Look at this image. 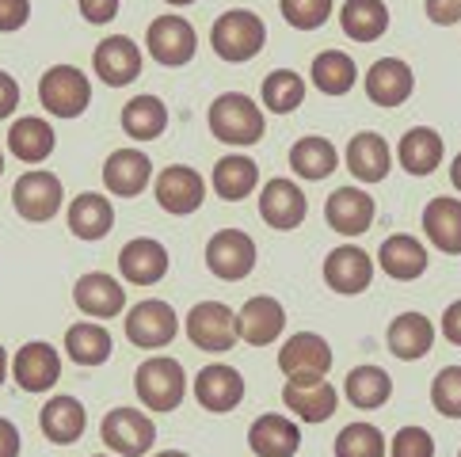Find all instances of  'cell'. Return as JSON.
I'll return each instance as SVG.
<instances>
[{
	"mask_svg": "<svg viewBox=\"0 0 461 457\" xmlns=\"http://www.w3.org/2000/svg\"><path fill=\"white\" fill-rule=\"evenodd\" d=\"M263 42H267V27H263V20L249 8H229L225 15H218V23L210 31L213 54L229 65L252 61L263 50Z\"/></svg>",
	"mask_w": 461,
	"mask_h": 457,
	"instance_id": "obj_1",
	"label": "cell"
},
{
	"mask_svg": "<svg viewBox=\"0 0 461 457\" xmlns=\"http://www.w3.org/2000/svg\"><path fill=\"white\" fill-rule=\"evenodd\" d=\"M210 130L225 145H256L263 141L267 122H263V111L252 103V95L225 92L210 103Z\"/></svg>",
	"mask_w": 461,
	"mask_h": 457,
	"instance_id": "obj_2",
	"label": "cell"
},
{
	"mask_svg": "<svg viewBox=\"0 0 461 457\" xmlns=\"http://www.w3.org/2000/svg\"><path fill=\"white\" fill-rule=\"evenodd\" d=\"M134 389H138V400L149 408V412H176L179 400L187 393V378H184V366L168 354H157V358H145L134 373Z\"/></svg>",
	"mask_w": 461,
	"mask_h": 457,
	"instance_id": "obj_3",
	"label": "cell"
},
{
	"mask_svg": "<svg viewBox=\"0 0 461 457\" xmlns=\"http://www.w3.org/2000/svg\"><path fill=\"white\" fill-rule=\"evenodd\" d=\"M39 103L54 119H80L92 103V80L77 65H54L39 80Z\"/></svg>",
	"mask_w": 461,
	"mask_h": 457,
	"instance_id": "obj_4",
	"label": "cell"
},
{
	"mask_svg": "<svg viewBox=\"0 0 461 457\" xmlns=\"http://www.w3.org/2000/svg\"><path fill=\"white\" fill-rule=\"evenodd\" d=\"M65 202V191H61V179L54 172L46 168H35V172H23L20 179H15L12 187V206L15 214H20L23 221H50L58 210Z\"/></svg>",
	"mask_w": 461,
	"mask_h": 457,
	"instance_id": "obj_5",
	"label": "cell"
},
{
	"mask_svg": "<svg viewBox=\"0 0 461 457\" xmlns=\"http://www.w3.org/2000/svg\"><path fill=\"white\" fill-rule=\"evenodd\" d=\"M206 267L221 282L249 279L256 267V240L249 233H240V228H218L206 244Z\"/></svg>",
	"mask_w": 461,
	"mask_h": 457,
	"instance_id": "obj_6",
	"label": "cell"
},
{
	"mask_svg": "<svg viewBox=\"0 0 461 457\" xmlns=\"http://www.w3.org/2000/svg\"><path fill=\"white\" fill-rule=\"evenodd\" d=\"M187 339L199 351H210V354L233 351V343L240 339L237 336V313L221 301H199L187 313Z\"/></svg>",
	"mask_w": 461,
	"mask_h": 457,
	"instance_id": "obj_7",
	"label": "cell"
},
{
	"mask_svg": "<svg viewBox=\"0 0 461 457\" xmlns=\"http://www.w3.org/2000/svg\"><path fill=\"white\" fill-rule=\"evenodd\" d=\"M145 46H149L157 65L179 69V65H187L194 58V50H199V35H194V27L184 15H157L149 31H145Z\"/></svg>",
	"mask_w": 461,
	"mask_h": 457,
	"instance_id": "obj_8",
	"label": "cell"
},
{
	"mask_svg": "<svg viewBox=\"0 0 461 457\" xmlns=\"http://www.w3.org/2000/svg\"><path fill=\"white\" fill-rule=\"evenodd\" d=\"M126 339L134 343V347H145V351H157V347H168L179 332V317L168 301H138L134 309L126 313Z\"/></svg>",
	"mask_w": 461,
	"mask_h": 457,
	"instance_id": "obj_9",
	"label": "cell"
},
{
	"mask_svg": "<svg viewBox=\"0 0 461 457\" xmlns=\"http://www.w3.org/2000/svg\"><path fill=\"white\" fill-rule=\"evenodd\" d=\"M104 443L107 450L122 453V457H145L149 446L157 443V423L138 412V408H114V412L104 416Z\"/></svg>",
	"mask_w": 461,
	"mask_h": 457,
	"instance_id": "obj_10",
	"label": "cell"
},
{
	"mask_svg": "<svg viewBox=\"0 0 461 457\" xmlns=\"http://www.w3.org/2000/svg\"><path fill=\"white\" fill-rule=\"evenodd\" d=\"M12 378H15V385H20L23 393H46V389H54L58 378H61L58 347L54 343H46V339L23 343L20 354H15V363H12Z\"/></svg>",
	"mask_w": 461,
	"mask_h": 457,
	"instance_id": "obj_11",
	"label": "cell"
},
{
	"mask_svg": "<svg viewBox=\"0 0 461 457\" xmlns=\"http://www.w3.org/2000/svg\"><path fill=\"white\" fill-rule=\"evenodd\" d=\"M203 199H206V184H203V175L194 168L172 165V168H164L157 175V206L164 210V214L187 218V214H194V210L203 206Z\"/></svg>",
	"mask_w": 461,
	"mask_h": 457,
	"instance_id": "obj_12",
	"label": "cell"
},
{
	"mask_svg": "<svg viewBox=\"0 0 461 457\" xmlns=\"http://www.w3.org/2000/svg\"><path fill=\"white\" fill-rule=\"evenodd\" d=\"M278 366H283L286 378H324L332 370V347L317 332H298L283 343Z\"/></svg>",
	"mask_w": 461,
	"mask_h": 457,
	"instance_id": "obj_13",
	"label": "cell"
},
{
	"mask_svg": "<svg viewBox=\"0 0 461 457\" xmlns=\"http://www.w3.org/2000/svg\"><path fill=\"white\" fill-rule=\"evenodd\" d=\"M92 65H95V76H100L107 88H126L141 76V50L134 46V39L111 35L95 46Z\"/></svg>",
	"mask_w": 461,
	"mask_h": 457,
	"instance_id": "obj_14",
	"label": "cell"
},
{
	"mask_svg": "<svg viewBox=\"0 0 461 457\" xmlns=\"http://www.w3.org/2000/svg\"><path fill=\"white\" fill-rule=\"evenodd\" d=\"M309 214L305 206V194L302 187L294 184V179H271V184H263V194H259V218L267 221L271 228L278 233H290V228H298Z\"/></svg>",
	"mask_w": 461,
	"mask_h": 457,
	"instance_id": "obj_15",
	"label": "cell"
},
{
	"mask_svg": "<svg viewBox=\"0 0 461 457\" xmlns=\"http://www.w3.org/2000/svg\"><path fill=\"white\" fill-rule=\"evenodd\" d=\"M194 400L213 416L233 412V408L244 400V378L233 366L210 363V366L199 370V378H194Z\"/></svg>",
	"mask_w": 461,
	"mask_h": 457,
	"instance_id": "obj_16",
	"label": "cell"
},
{
	"mask_svg": "<svg viewBox=\"0 0 461 457\" xmlns=\"http://www.w3.org/2000/svg\"><path fill=\"white\" fill-rule=\"evenodd\" d=\"M119 271H122V279L134 286H157L164 274H168V248L153 237L126 240L119 252Z\"/></svg>",
	"mask_w": 461,
	"mask_h": 457,
	"instance_id": "obj_17",
	"label": "cell"
},
{
	"mask_svg": "<svg viewBox=\"0 0 461 457\" xmlns=\"http://www.w3.org/2000/svg\"><path fill=\"white\" fill-rule=\"evenodd\" d=\"M73 301L85 317L95 320H111L126 309V290L119 279H111L104 271H92V274H80L77 286H73Z\"/></svg>",
	"mask_w": 461,
	"mask_h": 457,
	"instance_id": "obj_18",
	"label": "cell"
},
{
	"mask_svg": "<svg viewBox=\"0 0 461 457\" xmlns=\"http://www.w3.org/2000/svg\"><path fill=\"white\" fill-rule=\"evenodd\" d=\"M283 404L290 412H298L305 423H324V419H332L339 393H336V385L324 378H290L283 385Z\"/></svg>",
	"mask_w": 461,
	"mask_h": 457,
	"instance_id": "obj_19",
	"label": "cell"
},
{
	"mask_svg": "<svg viewBox=\"0 0 461 457\" xmlns=\"http://www.w3.org/2000/svg\"><path fill=\"white\" fill-rule=\"evenodd\" d=\"M283 328H286V309L275 298H267V293L249 298L244 309L237 313V336L249 343V347H267V343L278 339Z\"/></svg>",
	"mask_w": 461,
	"mask_h": 457,
	"instance_id": "obj_20",
	"label": "cell"
},
{
	"mask_svg": "<svg viewBox=\"0 0 461 457\" xmlns=\"http://www.w3.org/2000/svg\"><path fill=\"white\" fill-rule=\"evenodd\" d=\"M153 179V160L145 157L141 149H114L104 160V187L119 199H134L149 187Z\"/></svg>",
	"mask_w": 461,
	"mask_h": 457,
	"instance_id": "obj_21",
	"label": "cell"
},
{
	"mask_svg": "<svg viewBox=\"0 0 461 457\" xmlns=\"http://www.w3.org/2000/svg\"><path fill=\"white\" fill-rule=\"evenodd\" d=\"M324 282L332 286L336 293H362V290H370L374 282V259L355 248V244H343V248L336 252H328L324 259Z\"/></svg>",
	"mask_w": 461,
	"mask_h": 457,
	"instance_id": "obj_22",
	"label": "cell"
},
{
	"mask_svg": "<svg viewBox=\"0 0 461 457\" xmlns=\"http://www.w3.org/2000/svg\"><path fill=\"white\" fill-rule=\"evenodd\" d=\"M374 214H377L374 199L366 191H358V187H339V191L328 194V202H324L328 225H332L336 233H343V237L366 233V228L374 225Z\"/></svg>",
	"mask_w": 461,
	"mask_h": 457,
	"instance_id": "obj_23",
	"label": "cell"
},
{
	"mask_svg": "<svg viewBox=\"0 0 461 457\" xmlns=\"http://www.w3.org/2000/svg\"><path fill=\"white\" fill-rule=\"evenodd\" d=\"M343 160H348V172L358 179V184H382V179L389 175L393 168V153L382 134H374V130H362V134H355L348 141V153H343Z\"/></svg>",
	"mask_w": 461,
	"mask_h": 457,
	"instance_id": "obj_24",
	"label": "cell"
},
{
	"mask_svg": "<svg viewBox=\"0 0 461 457\" xmlns=\"http://www.w3.org/2000/svg\"><path fill=\"white\" fill-rule=\"evenodd\" d=\"M411 88H416V76H411L408 61L382 58V61L370 65V73H366V95H370V103H377V107H401L408 95H411Z\"/></svg>",
	"mask_w": 461,
	"mask_h": 457,
	"instance_id": "obj_25",
	"label": "cell"
},
{
	"mask_svg": "<svg viewBox=\"0 0 461 457\" xmlns=\"http://www.w3.org/2000/svg\"><path fill=\"white\" fill-rule=\"evenodd\" d=\"M39 427L54 446H73L88 427V412L77 397H54V400H46Z\"/></svg>",
	"mask_w": 461,
	"mask_h": 457,
	"instance_id": "obj_26",
	"label": "cell"
},
{
	"mask_svg": "<svg viewBox=\"0 0 461 457\" xmlns=\"http://www.w3.org/2000/svg\"><path fill=\"white\" fill-rule=\"evenodd\" d=\"M54 145H58L54 126L46 119H35V114L15 119L8 130V153L15 160H23V165H42V160L54 153Z\"/></svg>",
	"mask_w": 461,
	"mask_h": 457,
	"instance_id": "obj_27",
	"label": "cell"
},
{
	"mask_svg": "<svg viewBox=\"0 0 461 457\" xmlns=\"http://www.w3.org/2000/svg\"><path fill=\"white\" fill-rule=\"evenodd\" d=\"M377 264H382V271L389 274V279L411 282V279H420V274L427 271V248L408 233L385 237L382 248H377Z\"/></svg>",
	"mask_w": 461,
	"mask_h": 457,
	"instance_id": "obj_28",
	"label": "cell"
},
{
	"mask_svg": "<svg viewBox=\"0 0 461 457\" xmlns=\"http://www.w3.org/2000/svg\"><path fill=\"white\" fill-rule=\"evenodd\" d=\"M435 347V324L423 313H401L389 324V354L401 363H416Z\"/></svg>",
	"mask_w": 461,
	"mask_h": 457,
	"instance_id": "obj_29",
	"label": "cell"
},
{
	"mask_svg": "<svg viewBox=\"0 0 461 457\" xmlns=\"http://www.w3.org/2000/svg\"><path fill=\"white\" fill-rule=\"evenodd\" d=\"M249 446L256 457H294L302 446V431L286 416H259L249 431Z\"/></svg>",
	"mask_w": 461,
	"mask_h": 457,
	"instance_id": "obj_30",
	"label": "cell"
},
{
	"mask_svg": "<svg viewBox=\"0 0 461 457\" xmlns=\"http://www.w3.org/2000/svg\"><path fill=\"white\" fill-rule=\"evenodd\" d=\"M442 153H447V145H442L438 130H431V126H411L397 145L401 168L408 175H431L442 165Z\"/></svg>",
	"mask_w": 461,
	"mask_h": 457,
	"instance_id": "obj_31",
	"label": "cell"
},
{
	"mask_svg": "<svg viewBox=\"0 0 461 457\" xmlns=\"http://www.w3.org/2000/svg\"><path fill=\"white\" fill-rule=\"evenodd\" d=\"M69 228H73L77 240H104L114 228L111 199H104V194H95V191L77 194V199L69 202Z\"/></svg>",
	"mask_w": 461,
	"mask_h": 457,
	"instance_id": "obj_32",
	"label": "cell"
},
{
	"mask_svg": "<svg viewBox=\"0 0 461 457\" xmlns=\"http://www.w3.org/2000/svg\"><path fill=\"white\" fill-rule=\"evenodd\" d=\"M423 233L438 252L461 255V199H431L427 202Z\"/></svg>",
	"mask_w": 461,
	"mask_h": 457,
	"instance_id": "obj_33",
	"label": "cell"
},
{
	"mask_svg": "<svg viewBox=\"0 0 461 457\" xmlns=\"http://www.w3.org/2000/svg\"><path fill=\"white\" fill-rule=\"evenodd\" d=\"M339 27L351 42H374L389 31V8L385 0H343Z\"/></svg>",
	"mask_w": 461,
	"mask_h": 457,
	"instance_id": "obj_34",
	"label": "cell"
},
{
	"mask_svg": "<svg viewBox=\"0 0 461 457\" xmlns=\"http://www.w3.org/2000/svg\"><path fill=\"white\" fill-rule=\"evenodd\" d=\"M309 76H312V88L324 92V95H348L358 80V65L343 50H324V54L312 58Z\"/></svg>",
	"mask_w": 461,
	"mask_h": 457,
	"instance_id": "obj_35",
	"label": "cell"
},
{
	"mask_svg": "<svg viewBox=\"0 0 461 457\" xmlns=\"http://www.w3.org/2000/svg\"><path fill=\"white\" fill-rule=\"evenodd\" d=\"M336 165H339V153H336V145L328 138L309 134L302 141H294V149H290V168L298 172L302 179H309V184L328 179L336 172Z\"/></svg>",
	"mask_w": 461,
	"mask_h": 457,
	"instance_id": "obj_36",
	"label": "cell"
},
{
	"mask_svg": "<svg viewBox=\"0 0 461 457\" xmlns=\"http://www.w3.org/2000/svg\"><path fill=\"white\" fill-rule=\"evenodd\" d=\"M259 184V165L249 157H221L218 168H213V191H218V199L225 202H240L249 199Z\"/></svg>",
	"mask_w": 461,
	"mask_h": 457,
	"instance_id": "obj_37",
	"label": "cell"
},
{
	"mask_svg": "<svg viewBox=\"0 0 461 457\" xmlns=\"http://www.w3.org/2000/svg\"><path fill=\"white\" fill-rule=\"evenodd\" d=\"M65 354H69L77 366H104L111 358V332L104 324L80 320L65 332Z\"/></svg>",
	"mask_w": 461,
	"mask_h": 457,
	"instance_id": "obj_38",
	"label": "cell"
},
{
	"mask_svg": "<svg viewBox=\"0 0 461 457\" xmlns=\"http://www.w3.org/2000/svg\"><path fill=\"white\" fill-rule=\"evenodd\" d=\"M343 393H348V400L355 408H362V412H374V408L389 404L393 378H389L382 366H355L348 373V381H343Z\"/></svg>",
	"mask_w": 461,
	"mask_h": 457,
	"instance_id": "obj_39",
	"label": "cell"
},
{
	"mask_svg": "<svg viewBox=\"0 0 461 457\" xmlns=\"http://www.w3.org/2000/svg\"><path fill=\"white\" fill-rule=\"evenodd\" d=\"M122 130L138 141H157L164 130H168V107H164L157 95H134L122 107Z\"/></svg>",
	"mask_w": 461,
	"mask_h": 457,
	"instance_id": "obj_40",
	"label": "cell"
},
{
	"mask_svg": "<svg viewBox=\"0 0 461 457\" xmlns=\"http://www.w3.org/2000/svg\"><path fill=\"white\" fill-rule=\"evenodd\" d=\"M305 100V80L294 69H275L263 76V107L275 114H290L298 111Z\"/></svg>",
	"mask_w": 461,
	"mask_h": 457,
	"instance_id": "obj_41",
	"label": "cell"
},
{
	"mask_svg": "<svg viewBox=\"0 0 461 457\" xmlns=\"http://www.w3.org/2000/svg\"><path fill=\"white\" fill-rule=\"evenodd\" d=\"M336 457H385V435L374 423H348L336 435Z\"/></svg>",
	"mask_w": 461,
	"mask_h": 457,
	"instance_id": "obj_42",
	"label": "cell"
},
{
	"mask_svg": "<svg viewBox=\"0 0 461 457\" xmlns=\"http://www.w3.org/2000/svg\"><path fill=\"white\" fill-rule=\"evenodd\" d=\"M278 8L294 31H321L332 15V0H278Z\"/></svg>",
	"mask_w": 461,
	"mask_h": 457,
	"instance_id": "obj_43",
	"label": "cell"
},
{
	"mask_svg": "<svg viewBox=\"0 0 461 457\" xmlns=\"http://www.w3.org/2000/svg\"><path fill=\"white\" fill-rule=\"evenodd\" d=\"M431 404L442 416L461 419V366H447L438 370V378L431 385Z\"/></svg>",
	"mask_w": 461,
	"mask_h": 457,
	"instance_id": "obj_44",
	"label": "cell"
},
{
	"mask_svg": "<svg viewBox=\"0 0 461 457\" xmlns=\"http://www.w3.org/2000/svg\"><path fill=\"white\" fill-rule=\"evenodd\" d=\"M393 457H435V438L423 427H401L393 438Z\"/></svg>",
	"mask_w": 461,
	"mask_h": 457,
	"instance_id": "obj_45",
	"label": "cell"
},
{
	"mask_svg": "<svg viewBox=\"0 0 461 457\" xmlns=\"http://www.w3.org/2000/svg\"><path fill=\"white\" fill-rule=\"evenodd\" d=\"M27 20H31V0H0V31L5 35L27 27Z\"/></svg>",
	"mask_w": 461,
	"mask_h": 457,
	"instance_id": "obj_46",
	"label": "cell"
},
{
	"mask_svg": "<svg viewBox=\"0 0 461 457\" xmlns=\"http://www.w3.org/2000/svg\"><path fill=\"white\" fill-rule=\"evenodd\" d=\"M427 20L438 27L461 23V0H427Z\"/></svg>",
	"mask_w": 461,
	"mask_h": 457,
	"instance_id": "obj_47",
	"label": "cell"
},
{
	"mask_svg": "<svg viewBox=\"0 0 461 457\" xmlns=\"http://www.w3.org/2000/svg\"><path fill=\"white\" fill-rule=\"evenodd\" d=\"M80 15L88 23H111L119 15V0H80Z\"/></svg>",
	"mask_w": 461,
	"mask_h": 457,
	"instance_id": "obj_48",
	"label": "cell"
},
{
	"mask_svg": "<svg viewBox=\"0 0 461 457\" xmlns=\"http://www.w3.org/2000/svg\"><path fill=\"white\" fill-rule=\"evenodd\" d=\"M15 107H20V85H15L12 73L0 69V122H5Z\"/></svg>",
	"mask_w": 461,
	"mask_h": 457,
	"instance_id": "obj_49",
	"label": "cell"
},
{
	"mask_svg": "<svg viewBox=\"0 0 461 457\" xmlns=\"http://www.w3.org/2000/svg\"><path fill=\"white\" fill-rule=\"evenodd\" d=\"M0 457H20V427L0 416Z\"/></svg>",
	"mask_w": 461,
	"mask_h": 457,
	"instance_id": "obj_50",
	"label": "cell"
},
{
	"mask_svg": "<svg viewBox=\"0 0 461 457\" xmlns=\"http://www.w3.org/2000/svg\"><path fill=\"white\" fill-rule=\"evenodd\" d=\"M442 336H447L454 347H461V301H454L447 313H442Z\"/></svg>",
	"mask_w": 461,
	"mask_h": 457,
	"instance_id": "obj_51",
	"label": "cell"
},
{
	"mask_svg": "<svg viewBox=\"0 0 461 457\" xmlns=\"http://www.w3.org/2000/svg\"><path fill=\"white\" fill-rule=\"evenodd\" d=\"M450 184H454V187L461 191V153L454 157V165H450Z\"/></svg>",
	"mask_w": 461,
	"mask_h": 457,
	"instance_id": "obj_52",
	"label": "cell"
},
{
	"mask_svg": "<svg viewBox=\"0 0 461 457\" xmlns=\"http://www.w3.org/2000/svg\"><path fill=\"white\" fill-rule=\"evenodd\" d=\"M5 373H8V354H5V347H0V385H5Z\"/></svg>",
	"mask_w": 461,
	"mask_h": 457,
	"instance_id": "obj_53",
	"label": "cell"
},
{
	"mask_svg": "<svg viewBox=\"0 0 461 457\" xmlns=\"http://www.w3.org/2000/svg\"><path fill=\"white\" fill-rule=\"evenodd\" d=\"M157 457H187V453H184V450H160Z\"/></svg>",
	"mask_w": 461,
	"mask_h": 457,
	"instance_id": "obj_54",
	"label": "cell"
},
{
	"mask_svg": "<svg viewBox=\"0 0 461 457\" xmlns=\"http://www.w3.org/2000/svg\"><path fill=\"white\" fill-rule=\"evenodd\" d=\"M164 4H172V8H187V4H194V0H164Z\"/></svg>",
	"mask_w": 461,
	"mask_h": 457,
	"instance_id": "obj_55",
	"label": "cell"
},
{
	"mask_svg": "<svg viewBox=\"0 0 461 457\" xmlns=\"http://www.w3.org/2000/svg\"><path fill=\"white\" fill-rule=\"evenodd\" d=\"M0 172H5V153H0Z\"/></svg>",
	"mask_w": 461,
	"mask_h": 457,
	"instance_id": "obj_56",
	"label": "cell"
},
{
	"mask_svg": "<svg viewBox=\"0 0 461 457\" xmlns=\"http://www.w3.org/2000/svg\"><path fill=\"white\" fill-rule=\"evenodd\" d=\"M95 457H100V453H95Z\"/></svg>",
	"mask_w": 461,
	"mask_h": 457,
	"instance_id": "obj_57",
	"label": "cell"
},
{
	"mask_svg": "<svg viewBox=\"0 0 461 457\" xmlns=\"http://www.w3.org/2000/svg\"><path fill=\"white\" fill-rule=\"evenodd\" d=\"M457 457H461V453H457Z\"/></svg>",
	"mask_w": 461,
	"mask_h": 457,
	"instance_id": "obj_58",
	"label": "cell"
}]
</instances>
